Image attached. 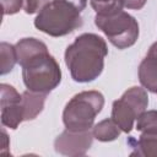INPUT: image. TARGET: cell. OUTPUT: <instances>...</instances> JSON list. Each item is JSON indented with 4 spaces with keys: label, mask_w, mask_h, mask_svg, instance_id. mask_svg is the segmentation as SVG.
Returning <instances> with one entry per match:
<instances>
[{
    "label": "cell",
    "mask_w": 157,
    "mask_h": 157,
    "mask_svg": "<svg viewBox=\"0 0 157 157\" xmlns=\"http://www.w3.org/2000/svg\"><path fill=\"white\" fill-rule=\"evenodd\" d=\"M108 48L104 39L94 33L78 36L65 50V64L76 82H91L103 71Z\"/></svg>",
    "instance_id": "obj_1"
},
{
    "label": "cell",
    "mask_w": 157,
    "mask_h": 157,
    "mask_svg": "<svg viewBox=\"0 0 157 157\" xmlns=\"http://www.w3.org/2000/svg\"><path fill=\"white\" fill-rule=\"evenodd\" d=\"M0 52H1V74L5 75L12 70L15 63L17 61L16 50L15 47H12L11 44L1 43Z\"/></svg>",
    "instance_id": "obj_14"
},
{
    "label": "cell",
    "mask_w": 157,
    "mask_h": 157,
    "mask_svg": "<svg viewBox=\"0 0 157 157\" xmlns=\"http://www.w3.org/2000/svg\"><path fill=\"white\" fill-rule=\"evenodd\" d=\"M129 144L132 147L131 156L157 157V130L144 131L137 140L130 137Z\"/></svg>",
    "instance_id": "obj_9"
},
{
    "label": "cell",
    "mask_w": 157,
    "mask_h": 157,
    "mask_svg": "<svg viewBox=\"0 0 157 157\" xmlns=\"http://www.w3.org/2000/svg\"><path fill=\"white\" fill-rule=\"evenodd\" d=\"M4 15H12L20 11L23 5V0H1Z\"/></svg>",
    "instance_id": "obj_17"
},
{
    "label": "cell",
    "mask_w": 157,
    "mask_h": 157,
    "mask_svg": "<svg viewBox=\"0 0 157 157\" xmlns=\"http://www.w3.org/2000/svg\"><path fill=\"white\" fill-rule=\"evenodd\" d=\"M136 129L139 131H156L157 130V110L144 112L136 119Z\"/></svg>",
    "instance_id": "obj_15"
},
{
    "label": "cell",
    "mask_w": 157,
    "mask_h": 157,
    "mask_svg": "<svg viewBox=\"0 0 157 157\" xmlns=\"http://www.w3.org/2000/svg\"><path fill=\"white\" fill-rule=\"evenodd\" d=\"M104 105V97L98 91H83L75 94L65 105L63 121L67 130L86 131L94 123Z\"/></svg>",
    "instance_id": "obj_4"
},
{
    "label": "cell",
    "mask_w": 157,
    "mask_h": 157,
    "mask_svg": "<svg viewBox=\"0 0 157 157\" xmlns=\"http://www.w3.org/2000/svg\"><path fill=\"white\" fill-rule=\"evenodd\" d=\"M147 55H148V56H152V58H156V59H157V42H156V43H153V44L150 47Z\"/></svg>",
    "instance_id": "obj_19"
},
{
    "label": "cell",
    "mask_w": 157,
    "mask_h": 157,
    "mask_svg": "<svg viewBox=\"0 0 157 157\" xmlns=\"http://www.w3.org/2000/svg\"><path fill=\"white\" fill-rule=\"evenodd\" d=\"M121 129L119 128V125L110 118V119H104L101 123H98L94 128H93V137H96L99 141L107 142V141H112L114 139H117L120 134Z\"/></svg>",
    "instance_id": "obj_12"
},
{
    "label": "cell",
    "mask_w": 157,
    "mask_h": 157,
    "mask_svg": "<svg viewBox=\"0 0 157 157\" xmlns=\"http://www.w3.org/2000/svg\"><path fill=\"white\" fill-rule=\"evenodd\" d=\"M87 0H52L37 15L34 26L52 37H63L82 26Z\"/></svg>",
    "instance_id": "obj_2"
},
{
    "label": "cell",
    "mask_w": 157,
    "mask_h": 157,
    "mask_svg": "<svg viewBox=\"0 0 157 157\" xmlns=\"http://www.w3.org/2000/svg\"><path fill=\"white\" fill-rule=\"evenodd\" d=\"M45 97H47L45 93L33 92L29 90L22 93V107H23L25 120L34 119L43 110Z\"/></svg>",
    "instance_id": "obj_11"
},
{
    "label": "cell",
    "mask_w": 157,
    "mask_h": 157,
    "mask_svg": "<svg viewBox=\"0 0 157 157\" xmlns=\"http://www.w3.org/2000/svg\"><path fill=\"white\" fill-rule=\"evenodd\" d=\"M48 2L49 0H23V9L27 13L31 15L39 12Z\"/></svg>",
    "instance_id": "obj_16"
},
{
    "label": "cell",
    "mask_w": 157,
    "mask_h": 157,
    "mask_svg": "<svg viewBox=\"0 0 157 157\" xmlns=\"http://www.w3.org/2000/svg\"><path fill=\"white\" fill-rule=\"evenodd\" d=\"M93 10L99 15H109L124 7L123 0H90Z\"/></svg>",
    "instance_id": "obj_13"
},
{
    "label": "cell",
    "mask_w": 157,
    "mask_h": 157,
    "mask_svg": "<svg viewBox=\"0 0 157 157\" xmlns=\"http://www.w3.org/2000/svg\"><path fill=\"white\" fill-rule=\"evenodd\" d=\"M147 104V92L141 87H131L119 99L114 101L112 119L119 125L121 131L130 132L135 120L145 112Z\"/></svg>",
    "instance_id": "obj_6"
},
{
    "label": "cell",
    "mask_w": 157,
    "mask_h": 157,
    "mask_svg": "<svg viewBox=\"0 0 157 157\" xmlns=\"http://www.w3.org/2000/svg\"><path fill=\"white\" fill-rule=\"evenodd\" d=\"M124 1V6L128 9H132V10H140L145 6L147 0H123Z\"/></svg>",
    "instance_id": "obj_18"
},
{
    "label": "cell",
    "mask_w": 157,
    "mask_h": 157,
    "mask_svg": "<svg viewBox=\"0 0 157 157\" xmlns=\"http://www.w3.org/2000/svg\"><path fill=\"white\" fill-rule=\"evenodd\" d=\"M20 65L23 83L29 91L48 94L61 81L60 66L49 54L48 48L27 58Z\"/></svg>",
    "instance_id": "obj_3"
},
{
    "label": "cell",
    "mask_w": 157,
    "mask_h": 157,
    "mask_svg": "<svg viewBox=\"0 0 157 157\" xmlns=\"http://www.w3.org/2000/svg\"><path fill=\"white\" fill-rule=\"evenodd\" d=\"M92 137L93 132H90V130L71 131L66 129L56 137L54 142L55 150L66 156H81L92 145Z\"/></svg>",
    "instance_id": "obj_8"
},
{
    "label": "cell",
    "mask_w": 157,
    "mask_h": 157,
    "mask_svg": "<svg viewBox=\"0 0 157 157\" xmlns=\"http://www.w3.org/2000/svg\"><path fill=\"white\" fill-rule=\"evenodd\" d=\"M1 124L10 129H16L25 120L22 94L12 86L1 83Z\"/></svg>",
    "instance_id": "obj_7"
},
{
    "label": "cell",
    "mask_w": 157,
    "mask_h": 157,
    "mask_svg": "<svg viewBox=\"0 0 157 157\" xmlns=\"http://www.w3.org/2000/svg\"><path fill=\"white\" fill-rule=\"evenodd\" d=\"M94 23L118 49H125L134 45L139 38L137 21L123 10L109 15L97 13Z\"/></svg>",
    "instance_id": "obj_5"
},
{
    "label": "cell",
    "mask_w": 157,
    "mask_h": 157,
    "mask_svg": "<svg viewBox=\"0 0 157 157\" xmlns=\"http://www.w3.org/2000/svg\"><path fill=\"white\" fill-rule=\"evenodd\" d=\"M141 85L151 92H157V59L146 55L139 66Z\"/></svg>",
    "instance_id": "obj_10"
}]
</instances>
